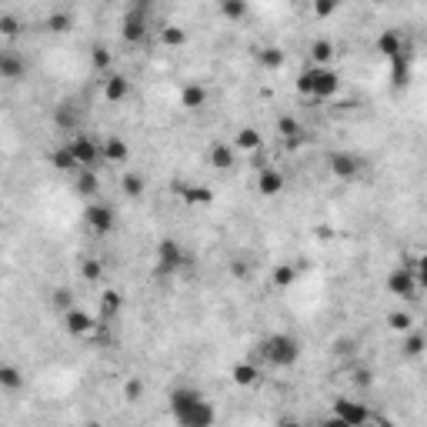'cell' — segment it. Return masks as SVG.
<instances>
[{"mask_svg":"<svg viewBox=\"0 0 427 427\" xmlns=\"http://www.w3.org/2000/svg\"><path fill=\"white\" fill-rule=\"evenodd\" d=\"M167 407H170V417H174L177 427H214L217 424L214 404L200 394L197 387H190V384H181V387L170 391Z\"/></svg>","mask_w":427,"mask_h":427,"instance_id":"1","label":"cell"},{"mask_svg":"<svg viewBox=\"0 0 427 427\" xmlns=\"http://www.w3.org/2000/svg\"><path fill=\"white\" fill-rule=\"evenodd\" d=\"M257 361L267 367H277V370H284V367H294L301 361V340L287 331H274V334L260 337L257 340Z\"/></svg>","mask_w":427,"mask_h":427,"instance_id":"2","label":"cell"},{"mask_svg":"<svg viewBox=\"0 0 427 427\" xmlns=\"http://www.w3.org/2000/svg\"><path fill=\"white\" fill-rule=\"evenodd\" d=\"M297 91L304 97H314V100H331L340 91V77L331 67H307L304 74L297 77Z\"/></svg>","mask_w":427,"mask_h":427,"instance_id":"3","label":"cell"},{"mask_svg":"<svg viewBox=\"0 0 427 427\" xmlns=\"http://www.w3.org/2000/svg\"><path fill=\"white\" fill-rule=\"evenodd\" d=\"M194 257L183 250L181 241H174V237H164L160 244H157V264H153V274L157 277H170L183 271V267H190Z\"/></svg>","mask_w":427,"mask_h":427,"instance_id":"4","label":"cell"},{"mask_svg":"<svg viewBox=\"0 0 427 427\" xmlns=\"http://www.w3.org/2000/svg\"><path fill=\"white\" fill-rule=\"evenodd\" d=\"M67 147H70V153H74L77 170H97V164L104 160V157H100V144H97L91 134H84V130L67 140Z\"/></svg>","mask_w":427,"mask_h":427,"instance_id":"5","label":"cell"},{"mask_svg":"<svg viewBox=\"0 0 427 427\" xmlns=\"http://www.w3.org/2000/svg\"><path fill=\"white\" fill-rule=\"evenodd\" d=\"M331 414L340 417L347 427H367L370 421V407H367L364 400H354V397H334V404H331Z\"/></svg>","mask_w":427,"mask_h":427,"instance_id":"6","label":"cell"},{"mask_svg":"<svg viewBox=\"0 0 427 427\" xmlns=\"http://www.w3.org/2000/svg\"><path fill=\"white\" fill-rule=\"evenodd\" d=\"M417 290H421V284L414 280V274L404 267V264L387 274V294H394V297H400V301H414Z\"/></svg>","mask_w":427,"mask_h":427,"instance_id":"7","label":"cell"},{"mask_svg":"<svg viewBox=\"0 0 427 427\" xmlns=\"http://www.w3.org/2000/svg\"><path fill=\"white\" fill-rule=\"evenodd\" d=\"M84 220H87V227L97 234V237H107L110 230H114V207L110 204H87V211H84Z\"/></svg>","mask_w":427,"mask_h":427,"instance_id":"8","label":"cell"},{"mask_svg":"<svg viewBox=\"0 0 427 427\" xmlns=\"http://www.w3.org/2000/svg\"><path fill=\"white\" fill-rule=\"evenodd\" d=\"M97 327V317H91L84 307H70V310H63V331L70 337H87Z\"/></svg>","mask_w":427,"mask_h":427,"instance_id":"9","label":"cell"},{"mask_svg":"<svg viewBox=\"0 0 427 427\" xmlns=\"http://www.w3.org/2000/svg\"><path fill=\"white\" fill-rule=\"evenodd\" d=\"M331 170H334L337 181L351 183V181H357V174H361V157H357V153H347V151H337V153H331Z\"/></svg>","mask_w":427,"mask_h":427,"instance_id":"10","label":"cell"},{"mask_svg":"<svg viewBox=\"0 0 427 427\" xmlns=\"http://www.w3.org/2000/svg\"><path fill=\"white\" fill-rule=\"evenodd\" d=\"M144 33H147L144 7H134V10H127V17H123V40H127V44H140V40H144Z\"/></svg>","mask_w":427,"mask_h":427,"instance_id":"11","label":"cell"},{"mask_svg":"<svg viewBox=\"0 0 427 427\" xmlns=\"http://www.w3.org/2000/svg\"><path fill=\"white\" fill-rule=\"evenodd\" d=\"M27 74V61L17 50H0V80H20Z\"/></svg>","mask_w":427,"mask_h":427,"instance_id":"12","label":"cell"},{"mask_svg":"<svg viewBox=\"0 0 427 427\" xmlns=\"http://www.w3.org/2000/svg\"><path fill=\"white\" fill-rule=\"evenodd\" d=\"M277 134L284 137L287 147H301V140H304V123L297 121V117H290V114H280V117H277Z\"/></svg>","mask_w":427,"mask_h":427,"instance_id":"13","label":"cell"},{"mask_svg":"<svg viewBox=\"0 0 427 427\" xmlns=\"http://www.w3.org/2000/svg\"><path fill=\"white\" fill-rule=\"evenodd\" d=\"M54 127L57 130H63V134H80V114H77V107L70 104H61V107H54Z\"/></svg>","mask_w":427,"mask_h":427,"instance_id":"14","label":"cell"},{"mask_svg":"<svg viewBox=\"0 0 427 427\" xmlns=\"http://www.w3.org/2000/svg\"><path fill=\"white\" fill-rule=\"evenodd\" d=\"M284 174H280V170L277 167H264L257 174V190L260 194H264V197H277V194H280V190H284Z\"/></svg>","mask_w":427,"mask_h":427,"instance_id":"15","label":"cell"},{"mask_svg":"<svg viewBox=\"0 0 427 427\" xmlns=\"http://www.w3.org/2000/svg\"><path fill=\"white\" fill-rule=\"evenodd\" d=\"M374 50L384 54V57H391V61L400 57V54H404V37H400V31H394V27H391V31H384L381 37L374 40Z\"/></svg>","mask_w":427,"mask_h":427,"instance_id":"16","label":"cell"},{"mask_svg":"<svg viewBox=\"0 0 427 427\" xmlns=\"http://www.w3.org/2000/svg\"><path fill=\"white\" fill-rule=\"evenodd\" d=\"M130 93V80L123 74H104V97L110 104H121L123 97Z\"/></svg>","mask_w":427,"mask_h":427,"instance_id":"17","label":"cell"},{"mask_svg":"<svg viewBox=\"0 0 427 427\" xmlns=\"http://www.w3.org/2000/svg\"><path fill=\"white\" fill-rule=\"evenodd\" d=\"M100 157H104L107 164H123L127 157H130V147H127V140L121 137H107L100 144Z\"/></svg>","mask_w":427,"mask_h":427,"instance_id":"18","label":"cell"},{"mask_svg":"<svg viewBox=\"0 0 427 427\" xmlns=\"http://www.w3.org/2000/svg\"><path fill=\"white\" fill-rule=\"evenodd\" d=\"M24 384H27V377H24V370H20V367L17 364H0V391L17 394Z\"/></svg>","mask_w":427,"mask_h":427,"instance_id":"19","label":"cell"},{"mask_svg":"<svg viewBox=\"0 0 427 427\" xmlns=\"http://www.w3.org/2000/svg\"><path fill=\"white\" fill-rule=\"evenodd\" d=\"M207 160H211L217 170H230L237 164V151H234L230 144H214L211 151H207Z\"/></svg>","mask_w":427,"mask_h":427,"instance_id":"20","label":"cell"},{"mask_svg":"<svg viewBox=\"0 0 427 427\" xmlns=\"http://www.w3.org/2000/svg\"><path fill=\"white\" fill-rule=\"evenodd\" d=\"M181 197L187 200L190 207H207V204H214V190L204 187V183H187L181 190Z\"/></svg>","mask_w":427,"mask_h":427,"instance_id":"21","label":"cell"},{"mask_svg":"<svg viewBox=\"0 0 427 427\" xmlns=\"http://www.w3.org/2000/svg\"><path fill=\"white\" fill-rule=\"evenodd\" d=\"M230 377H234V384H241V387H254L260 381V364H250V361L234 364L230 367Z\"/></svg>","mask_w":427,"mask_h":427,"instance_id":"22","label":"cell"},{"mask_svg":"<svg viewBox=\"0 0 427 427\" xmlns=\"http://www.w3.org/2000/svg\"><path fill=\"white\" fill-rule=\"evenodd\" d=\"M181 104L187 110H200V107L207 104V87H200V84H187L181 91Z\"/></svg>","mask_w":427,"mask_h":427,"instance_id":"23","label":"cell"},{"mask_svg":"<svg viewBox=\"0 0 427 427\" xmlns=\"http://www.w3.org/2000/svg\"><path fill=\"white\" fill-rule=\"evenodd\" d=\"M121 307H123V301H121V294H117V290L100 294V317L97 320H114L117 314H121Z\"/></svg>","mask_w":427,"mask_h":427,"instance_id":"24","label":"cell"},{"mask_svg":"<svg viewBox=\"0 0 427 427\" xmlns=\"http://www.w3.org/2000/svg\"><path fill=\"white\" fill-rule=\"evenodd\" d=\"M234 151H260V134L254 130V127H244V130H237V137H234V144H230Z\"/></svg>","mask_w":427,"mask_h":427,"instance_id":"25","label":"cell"},{"mask_svg":"<svg viewBox=\"0 0 427 427\" xmlns=\"http://www.w3.org/2000/svg\"><path fill=\"white\" fill-rule=\"evenodd\" d=\"M77 194H84V197H93L97 190H100V181H97V170H77Z\"/></svg>","mask_w":427,"mask_h":427,"instance_id":"26","label":"cell"},{"mask_svg":"<svg viewBox=\"0 0 427 427\" xmlns=\"http://www.w3.org/2000/svg\"><path fill=\"white\" fill-rule=\"evenodd\" d=\"M271 280H274L277 290L294 287V280H297V267H294V264H277L274 274H271Z\"/></svg>","mask_w":427,"mask_h":427,"instance_id":"27","label":"cell"},{"mask_svg":"<svg viewBox=\"0 0 427 427\" xmlns=\"http://www.w3.org/2000/svg\"><path fill=\"white\" fill-rule=\"evenodd\" d=\"M310 57H314V67H327V61L334 57V44L317 37V40L310 44Z\"/></svg>","mask_w":427,"mask_h":427,"instance_id":"28","label":"cell"},{"mask_svg":"<svg viewBox=\"0 0 427 427\" xmlns=\"http://www.w3.org/2000/svg\"><path fill=\"white\" fill-rule=\"evenodd\" d=\"M91 63H93V70L110 74V63H114V57H110V50H107L104 44H93L91 47Z\"/></svg>","mask_w":427,"mask_h":427,"instance_id":"29","label":"cell"},{"mask_svg":"<svg viewBox=\"0 0 427 427\" xmlns=\"http://www.w3.org/2000/svg\"><path fill=\"white\" fill-rule=\"evenodd\" d=\"M47 27H50V31H57V33H67L70 27H74V14H67V10H50Z\"/></svg>","mask_w":427,"mask_h":427,"instance_id":"30","label":"cell"},{"mask_svg":"<svg viewBox=\"0 0 427 427\" xmlns=\"http://www.w3.org/2000/svg\"><path fill=\"white\" fill-rule=\"evenodd\" d=\"M50 160H54V167L63 170V174H70V170H77L74 153H70V147H67V144H63V147H57V151L50 153Z\"/></svg>","mask_w":427,"mask_h":427,"instance_id":"31","label":"cell"},{"mask_svg":"<svg viewBox=\"0 0 427 427\" xmlns=\"http://www.w3.org/2000/svg\"><path fill=\"white\" fill-rule=\"evenodd\" d=\"M144 190H147V181L140 174H123V194L127 197H140Z\"/></svg>","mask_w":427,"mask_h":427,"instance_id":"32","label":"cell"},{"mask_svg":"<svg viewBox=\"0 0 427 427\" xmlns=\"http://www.w3.org/2000/svg\"><path fill=\"white\" fill-rule=\"evenodd\" d=\"M160 44L164 47H183L187 44V31H183V27H164V31H160Z\"/></svg>","mask_w":427,"mask_h":427,"instance_id":"33","label":"cell"},{"mask_svg":"<svg viewBox=\"0 0 427 427\" xmlns=\"http://www.w3.org/2000/svg\"><path fill=\"white\" fill-rule=\"evenodd\" d=\"M80 274H84V280H91V284H97L100 277H104V264L97 257H87L84 264H80Z\"/></svg>","mask_w":427,"mask_h":427,"instance_id":"34","label":"cell"},{"mask_svg":"<svg viewBox=\"0 0 427 427\" xmlns=\"http://www.w3.org/2000/svg\"><path fill=\"white\" fill-rule=\"evenodd\" d=\"M284 61H287V57H284V50H280V47H267V50H260V63H264V67H271V70L284 67Z\"/></svg>","mask_w":427,"mask_h":427,"instance_id":"35","label":"cell"},{"mask_svg":"<svg viewBox=\"0 0 427 427\" xmlns=\"http://www.w3.org/2000/svg\"><path fill=\"white\" fill-rule=\"evenodd\" d=\"M220 14L227 17V20H241L247 14V3L244 0H220Z\"/></svg>","mask_w":427,"mask_h":427,"instance_id":"36","label":"cell"},{"mask_svg":"<svg viewBox=\"0 0 427 427\" xmlns=\"http://www.w3.org/2000/svg\"><path fill=\"white\" fill-rule=\"evenodd\" d=\"M404 354H407V357H421V354H424V334H421V331H411V334H407Z\"/></svg>","mask_w":427,"mask_h":427,"instance_id":"37","label":"cell"},{"mask_svg":"<svg viewBox=\"0 0 427 427\" xmlns=\"http://www.w3.org/2000/svg\"><path fill=\"white\" fill-rule=\"evenodd\" d=\"M144 391H147V387H144V381H140V377H130V381L123 384V397H127L130 404H137L140 397H144Z\"/></svg>","mask_w":427,"mask_h":427,"instance_id":"38","label":"cell"},{"mask_svg":"<svg viewBox=\"0 0 427 427\" xmlns=\"http://www.w3.org/2000/svg\"><path fill=\"white\" fill-rule=\"evenodd\" d=\"M0 33H3V37H17V33H20V17L0 14Z\"/></svg>","mask_w":427,"mask_h":427,"instance_id":"39","label":"cell"},{"mask_svg":"<svg viewBox=\"0 0 427 427\" xmlns=\"http://www.w3.org/2000/svg\"><path fill=\"white\" fill-rule=\"evenodd\" d=\"M387 324L394 327V331H411V324H414V317L407 314V310H394L391 317H387Z\"/></svg>","mask_w":427,"mask_h":427,"instance_id":"40","label":"cell"},{"mask_svg":"<svg viewBox=\"0 0 427 427\" xmlns=\"http://www.w3.org/2000/svg\"><path fill=\"white\" fill-rule=\"evenodd\" d=\"M54 307H61V310H70V307H74V294H70V287L54 290Z\"/></svg>","mask_w":427,"mask_h":427,"instance_id":"41","label":"cell"},{"mask_svg":"<svg viewBox=\"0 0 427 427\" xmlns=\"http://www.w3.org/2000/svg\"><path fill=\"white\" fill-rule=\"evenodd\" d=\"M394 80L397 84H404V80H407V54H400V57H394Z\"/></svg>","mask_w":427,"mask_h":427,"instance_id":"42","label":"cell"},{"mask_svg":"<svg viewBox=\"0 0 427 427\" xmlns=\"http://www.w3.org/2000/svg\"><path fill=\"white\" fill-rule=\"evenodd\" d=\"M331 14H337V3L334 0H324V3H314V17H331Z\"/></svg>","mask_w":427,"mask_h":427,"instance_id":"43","label":"cell"},{"mask_svg":"<svg viewBox=\"0 0 427 427\" xmlns=\"http://www.w3.org/2000/svg\"><path fill=\"white\" fill-rule=\"evenodd\" d=\"M370 427H394V421L391 417H384V414H370V421H367Z\"/></svg>","mask_w":427,"mask_h":427,"instance_id":"44","label":"cell"},{"mask_svg":"<svg viewBox=\"0 0 427 427\" xmlns=\"http://www.w3.org/2000/svg\"><path fill=\"white\" fill-rule=\"evenodd\" d=\"M320 427H347V424H344L340 417H334V414H327V417L320 421Z\"/></svg>","mask_w":427,"mask_h":427,"instance_id":"45","label":"cell"},{"mask_svg":"<svg viewBox=\"0 0 427 427\" xmlns=\"http://www.w3.org/2000/svg\"><path fill=\"white\" fill-rule=\"evenodd\" d=\"M234 274H237V277H247V264H241V260H237V264H234Z\"/></svg>","mask_w":427,"mask_h":427,"instance_id":"46","label":"cell"},{"mask_svg":"<svg viewBox=\"0 0 427 427\" xmlns=\"http://www.w3.org/2000/svg\"><path fill=\"white\" fill-rule=\"evenodd\" d=\"M277 427H304V424H301V421H290V417H287V421H280Z\"/></svg>","mask_w":427,"mask_h":427,"instance_id":"47","label":"cell"}]
</instances>
